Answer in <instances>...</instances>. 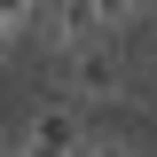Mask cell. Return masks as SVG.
Instances as JSON below:
<instances>
[{
	"label": "cell",
	"instance_id": "1",
	"mask_svg": "<svg viewBox=\"0 0 157 157\" xmlns=\"http://www.w3.org/2000/svg\"><path fill=\"white\" fill-rule=\"evenodd\" d=\"M55 78H63V102H78V110H110V102H126V63H118L110 47L55 63Z\"/></svg>",
	"mask_w": 157,
	"mask_h": 157
},
{
	"label": "cell",
	"instance_id": "2",
	"mask_svg": "<svg viewBox=\"0 0 157 157\" xmlns=\"http://www.w3.org/2000/svg\"><path fill=\"white\" fill-rule=\"evenodd\" d=\"M24 141H32V149H47V157H78V149H86V110H78V102H63V94L32 102V110H24Z\"/></svg>",
	"mask_w": 157,
	"mask_h": 157
},
{
	"label": "cell",
	"instance_id": "3",
	"mask_svg": "<svg viewBox=\"0 0 157 157\" xmlns=\"http://www.w3.org/2000/svg\"><path fill=\"white\" fill-rule=\"evenodd\" d=\"M102 39H110V24H102V8H94V0H63L55 16H47V47H55V63L94 55Z\"/></svg>",
	"mask_w": 157,
	"mask_h": 157
},
{
	"label": "cell",
	"instance_id": "4",
	"mask_svg": "<svg viewBox=\"0 0 157 157\" xmlns=\"http://www.w3.org/2000/svg\"><path fill=\"white\" fill-rule=\"evenodd\" d=\"M78 157H141V149H134L126 134H86V149H78Z\"/></svg>",
	"mask_w": 157,
	"mask_h": 157
},
{
	"label": "cell",
	"instance_id": "5",
	"mask_svg": "<svg viewBox=\"0 0 157 157\" xmlns=\"http://www.w3.org/2000/svg\"><path fill=\"white\" fill-rule=\"evenodd\" d=\"M16 32H32V8H24V0H0V47H8Z\"/></svg>",
	"mask_w": 157,
	"mask_h": 157
},
{
	"label": "cell",
	"instance_id": "6",
	"mask_svg": "<svg viewBox=\"0 0 157 157\" xmlns=\"http://www.w3.org/2000/svg\"><path fill=\"white\" fill-rule=\"evenodd\" d=\"M8 157H47V149H32V141H16V149H8Z\"/></svg>",
	"mask_w": 157,
	"mask_h": 157
}]
</instances>
